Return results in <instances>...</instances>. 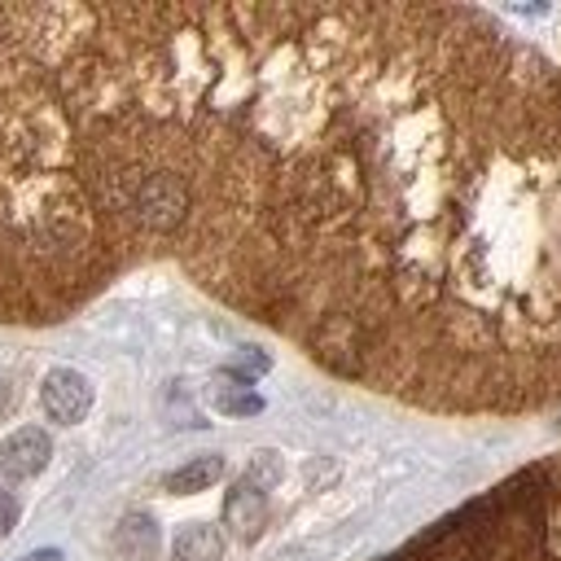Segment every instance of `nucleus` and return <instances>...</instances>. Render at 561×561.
<instances>
[{
    "mask_svg": "<svg viewBox=\"0 0 561 561\" xmlns=\"http://www.w3.org/2000/svg\"><path fill=\"white\" fill-rule=\"evenodd\" d=\"M158 552V526L145 513H127L114 530V557L118 561H153Z\"/></svg>",
    "mask_w": 561,
    "mask_h": 561,
    "instance_id": "6",
    "label": "nucleus"
},
{
    "mask_svg": "<svg viewBox=\"0 0 561 561\" xmlns=\"http://www.w3.org/2000/svg\"><path fill=\"white\" fill-rule=\"evenodd\" d=\"M48 456H53L48 434H44L39 425H22V430H13V434L0 443V473H9V478H31V473H39V469L48 465Z\"/></svg>",
    "mask_w": 561,
    "mask_h": 561,
    "instance_id": "4",
    "label": "nucleus"
},
{
    "mask_svg": "<svg viewBox=\"0 0 561 561\" xmlns=\"http://www.w3.org/2000/svg\"><path fill=\"white\" fill-rule=\"evenodd\" d=\"M276 478H280V460H276V451H259V456L250 460V469H245V482L259 486V491H267Z\"/></svg>",
    "mask_w": 561,
    "mask_h": 561,
    "instance_id": "10",
    "label": "nucleus"
},
{
    "mask_svg": "<svg viewBox=\"0 0 561 561\" xmlns=\"http://www.w3.org/2000/svg\"><path fill=\"white\" fill-rule=\"evenodd\" d=\"M381 561H561V447L500 478Z\"/></svg>",
    "mask_w": 561,
    "mask_h": 561,
    "instance_id": "2",
    "label": "nucleus"
},
{
    "mask_svg": "<svg viewBox=\"0 0 561 561\" xmlns=\"http://www.w3.org/2000/svg\"><path fill=\"white\" fill-rule=\"evenodd\" d=\"M219 473H224V456H193L188 465H180L175 473H167V491L171 495H193V491H206V486H215L219 482Z\"/></svg>",
    "mask_w": 561,
    "mask_h": 561,
    "instance_id": "8",
    "label": "nucleus"
},
{
    "mask_svg": "<svg viewBox=\"0 0 561 561\" xmlns=\"http://www.w3.org/2000/svg\"><path fill=\"white\" fill-rule=\"evenodd\" d=\"M105 285L171 259L324 373L561 403V9L39 0Z\"/></svg>",
    "mask_w": 561,
    "mask_h": 561,
    "instance_id": "1",
    "label": "nucleus"
},
{
    "mask_svg": "<svg viewBox=\"0 0 561 561\" xmlns=\"http://www.w3.org/2000/svg\"><path fill=\"white\" fill-rule=\"evenodd\" d=\"M215 408L219 412H228V416H254V412H263V399L241 381V377H224L219 386H215Z\"/></svg>",
    "mask_w": 561,
    "mask_h": 561,
    "instance_id": "9",
    "label": "nucleus"
},
{
    "mask_svg": "<svg viewBox=\"0 0 561 561\" xmlns=\"http://www.w3.org/2000/svg\"><path fill=\"white\" fill-rule=\"evenodd\" d=\"M39 403L57 425H75L92 408V381L79 368H53L39 386Z\"/></svg>",
    "mask_w": 561,
    "mask_h": 561,
    "instance_id": "3",
    "label": "nucleus"
},
{
    "mask_svg": "<svg viewBox=\"0 0 561 561\" xmlns=\"http://www.w3.org/2000/svg\"><path fill=\"white\" fill-rule=\"evenodd\" d=\"M171 552H175V561H219L224 557V535L210 522H188V526L175 530Z\"/></svg>",
    "mask_w": 561,
    "mask_h": 561,
    "instance_id": "7",
    "label": "nucleus"
},
{
    "mask_svg": "<svg viewBox=\"0 0 561 561\" xmlns=\"http://www.w3.org/2000/svg\"><path fill=\"white\" fill-rule=\"evenodd\" d=\"M224 526H228L241 543H254V539L263 535V526H267V495L241 478V482L228 491V500H224Z\"/></svg>",
    "mask_w": 561,
    "mask_h": 561,
    "instance_id": "5",
    "label": "nucleus"
},
{
    "mask_svg": "<svg viewBox=\"0 0 561 561\" xmlns=\"http://www.w3.org/2000/svg\"><path fill=\"white\" fill-rule=\"evenodd\" d=\"M13 526H18V500H13L9 491H0V539H4Z\"/></svg>",
    "mask_w": 561,
    "mask_h": 561,
    "instance_id": "11",
    "label": "nucleus"
},
{
    "mask_svg": "<svg viewBox=\"0 0 561 561\" xmlns=\"http://www.w3.org/2000/svg\"><path fill=\"white\" fill-rule=\"evenodd\" d=\"M26 561H57L53 552H35V557H26Z\"/></svg>",
    "mask_w": 561,
    "mask_h": 561,
    "instance_id": "12",
    "label": "nucleus"
}]
</instances>
